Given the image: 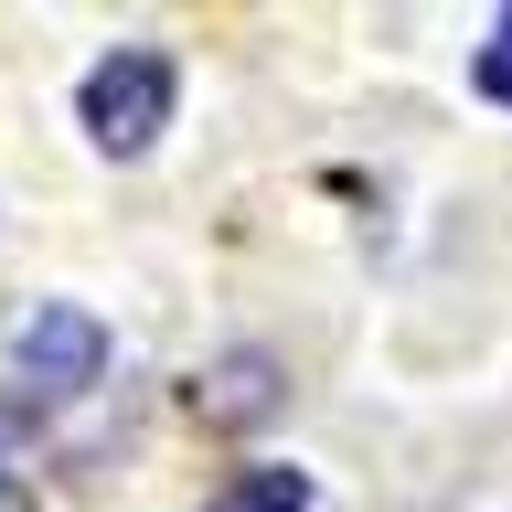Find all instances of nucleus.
<instances>
[{
	"mask_svg": "<svg viewBox=\"0 0 512 512\" xmlns=\"http://www.w3.org/2000/svg\"><path fill=\"white\" fill-rule=\"evenodd\" d=\"M11 502H22V491H11V480H0V512H11Z\"/></svg>",
	"mask_w": 512,
	"mask_h": 512,
	"instance_id": "5",
	"label": "nucleus"
},
{
	"mask_svg": "<svg viewBox=\"0 0 512 512\" xmlns=\"http://www.w3.org/2000/svg\"><path fill=\"white\" fill-rule=\"evenodd\" d=\"M96 374H107V331H96V310H75V299H32V310L11 320V342H0V384L32 395V406L86 395Z\"/></svg>",
	"mask_w": 512,
	"mask_h": 512,
	"instance_id": "2",
	"label": "nucleus"
},
{
	"mask_svg": "<svg viewBox=\"0 0 512 512\" xmlns=\"http://www.w3.org/2000/svg\"><path fill=\"white\" fill-rule=\"evenodd\" d=\"M171 96H182V75H171V54H150V43H118V54L86 64V86H75V118H86V139L107 160H139L171 128Z\"/></svg>",
	"mask_w": 512,
	"mask_h": 512,
	"instance_id": "1",
	"label": "nucleus"
},
{
	"mask_svg": "<svg viewBox=\"0 0 512 512\" xmlns=\"http://www.w3.org/2000/svg\"><path fill=\"white\" fill-rule=\"evenodd\" d=\"M480 96H502V107H512V11L491 22V54H480Z\"/></svg>",
	"mask_w": 512,
	"mask_h": 512,
	"instance_id": "4",
	"label": "nucleus"
},
{
	"mask_svg": "<svg viewBox=\"0 0 512 512\" xmlns=\"http://www.w3.org/2000/svg\"><path fill=\"white\" fill-rule=\"evenodd\" d=\"M203 512H310V470H288V459H256V470H235Z\"/></svg>",
	"mask_w": 512,
	"mask_h": 512,
	"instance_id": "3",
	"label": "nucleus"
}]
</instances>
